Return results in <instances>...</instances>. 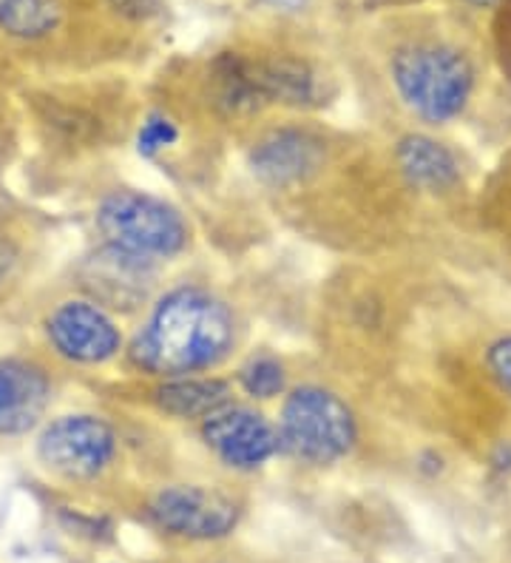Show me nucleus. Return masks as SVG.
<instances>
[{
    "label": "nucleus",
    "mask_w": 511,
    "mask_h": 563,
    "mask_svg": "<svg viewBox=\"0 0 511 563\" xmlns=\"http://www.w3.org/2000/svg\"><path fill=\"white\" fill-rule=\"evenodd\" d=\"M82 288L91 294V302L111 310H134L145 302L151 282H154V262L125 254L120 247L102 245L100 251L82 262Z\"/></svg>",
    "instance_id": "obj_11"
},
{
    "label": "nucleus",
    "mask_w": 511,
    "mask_h": 563,
    "mask_svg": "<svg viewBox=\"0 0 511 563\" xmlns=\"http://www.w3.org/2000/svg\"><path fill=\"white\" fill-rule=\"evenodd\" d=\"M216 103L231 114H253L265 106L315 109L324 103V75L304 57L222 55L211 69Z\"/></svg>",
    "instance_id": "obj_3"
},
{
    "label": "nucleus",
    "mask_w": 511,
    "mask_h": 563,
    "mask_svg": "<svg viewBox=\"0 0 511 563\" xmlns=\"http://www.w3.org/2000/svg\"><path fill=\"white\" fill-rule=\"evenodd\" d=\"M276 427L281 450L313 467L347 459L358 441L353 407L338 393L321 385H301L287 393Z\"/></svg>",
    "instance_id": "obj_4"
},
{
    "label": "nucleus",
    "mask_w": 511,
    "mask_h": 563,
    "mask_svg": "<svg viewBox=\"0 0 511 563\" xmlns=\"http://www.w3.org/2000/svg\"><path fill=\"white\" fill-rule=\"evenodd\" d=\"M464 3H469V7L475 9H489L495 7V3H500V0H464Z\"/></svg>",
    "instance_id": "obj_21"
},
{
    "label": "nucleus",
    "mask_w": 511,
    "mask_h": 563,
    "mask_svg": "<svg viewBox=\"0 0 511 563\" xmlns=\"http://www.w3.org/2000/svg\"><path fill=\"white\" fill-rule=\"evenodd\" d=\"M177 140L179 129L174 120L165 118V114H151V118H145V123L140 125V131H136V152L143 154V157H157V154L170 148Z\"/></svg>",
    "instance_id": "obj_17"
},
{
    "label": "nucleus",
    "mask_w": 511,
    "mask_h": 563,
    "mask_svg": "<svg viewBox=\"0 0 511 563\" xmlns=\"http://www.w3.org/2000/svg\"><path fill=\"white\" fill-rule=\"evenodd\" d=\"M202 441L225 467L259 470L281 450L279 427L265 412L245 405H225L202 421Z\"/></svg>",
    "instance_id": "obj_8"
},
{
    "label": "nucleus",
    "mask_w": 511,
    "mask_h": 563,
    "mask_svg": "<svg viewBox=\"0 0 511 563\" xmlns=\"http://www.w3.org/2000/svg\"><path fill=\"white\" fill-rule=\"evenodd\" d=\"M95 225L105 245L140 260L159 262L188 245V222L170 202L145 191H114L100 202Z\"/></svg>",
    "instance_id": "obj_5"
},
{
    "label": "nucleus",
    "mask_w": 511,
    "mask_h": 563,
    "mask_svg": "<svg viewBox=\"0 0 511 563\" xmlns=\"http://www.w3.org/2000/svg\"><path fill=\"white\" fill-rule=\"evenodd\" d=\"M114 427L102 416L75 412L60 416L41 433L37 455L48 470L68 482H91L116 459Z\"/></svg>",
    "instance_id": "obj_7"
},
{
    "label": "nucleus",
    "mask_w": 511,
    "mask_h": 563,
    "mask_svg": "<svg viewBox=\"0 0 511 563\" xmlns=\"http://www.w3.org/2000/svg\"><path fill=\"white\" fill-rule=\"evenodd\" d=\"M396 163L409 186L426 194H443L460 183V163L441 140L412 131L396 145Z\"/></svg>",
    "instance_id": "obj_13"
},
{
    "label": "nucleus",
    "mask_w": 511,
    "mask_h": 563,
    "mask_svg": "<svg viewBox=\"0 0 511 563\" xmlns=\"http://www.w3.org/2000/svg\"><path fill=\"white\" fill-rule=\"evenodd\" d=\"M236 382L238 387L256 401H267V399H276L285 393L287 385V373H285V364L279 362L276 356L270 353H259V356H251L236 373Z\"/></svg>",
    "instance_id": "obj_16"
},
{
    "label": "nucleus",
    "mask_w": 511,
    "mask_h": 563,
    "mask_svg": "<svg viewBox=\"0 0 511 563\" xmlns=\"http://www.w3.org/2000/svg\"><path fill=\"white\" fill-rule=\"evenodd\" d=\"M63 23V0H0V32L18 41H43Z\"/></svg>",
    "instance_id": "obj_15"
},
{
    "label": "nucleus",
    "mask_w": 511,
    "mask_h": 563,
    "mask_svg": "<svg viewBox=\"0 0 511 563\" xmlns=\"http://www.w3.org/2000/svg\"><path fill=\"white\" fill-rule=\"evenodd\" d=\"M236 319L225 299L208 288L182 285L159 296L129 344L136 371L159 378L199 376L231 356Z\"/></svg>",
    "instance_id": "obj_1"
},
{
    "label": "nucleus",
    "mask_w": 511,
    "mask_h": 563,
    "mask_svg": "<svg viewBox=\"0 0 511 563\" xmlns=\"http://www.w3.org/2000/svg\"><path fill=\"white\" fill-rule=\"evenodd\" d=\"M231 382L216 376H179L163 378V385L154 390V401L165 416L174 419H199L204 421L225 405H231Z\"/></svg>",
    "instance_id": "obj_14"
},
{
    "label": "nucleus",
    "mask_w": 511,
    "mask_h": 563,
    "mask_svg": "<svg viewBox=\"0 0 511 563\" xmlns=\"http://www.w3.org/2000/svg\"><path fill=\"white\" fill-rule=\"evenodd\" d=\"M14 265H18V247H14L7 236H0V285L9 279Z\"/></svg>",
    "instance_id": "obj_20"
},
{
    "label": "nucleus",
    "mask_w": 511,
    "mask_h": 563,
    "mask_svg": "<svg viewBox=\"0 0 511 563\" xmlns=\"http://www.w3.org/2000/svg\"><path fill=\"white\" fill-rule=\"evenodd\" d=\"M148 518L165 536L182 541H222L242 521V504L219 487L170 484L154 493Z\"/></svg>",
    "instance_id": "obj_6"
},
{
    "label": "nucleus",
    "mask_w": 511,
    "mask_h": 563,
    "mask_svg": "<svg viewBox=\"0 0 511 563\" xmlns=\"http://www.w3.org/2000/svg\"><path fill=\"white\" fill-rule=\"evenodd\" d=\"M105 3L131 23H151L165 12L163 0H105Z\"/></svg>",
    "instance_id": "obj_19"
},
{
    "label": "nucleus",
    "mask_w": 511,
    "mask_h": 563,
    "mask_svg": "<svg viewBox=\"0 0 511 563\" xmlns=\"http://www.w3.org/2000/svg\"><path fill=\"white\" fill-rule=\"evenodd\" d=\"M389 80L418 120L443 125L469 109L477 71L471 57L455 43L412 41L389 57Z\"/></svg>",
    "instance_id": "obj_2"
},
{
    "label": "nucleus",
    "mask_w": 511,
    "mask_h": 563,
    "mask_svg": "<svg viewBox=\"0 0 511 563\" xmlns=\"http://www.w3.org/2000/svg\"><path fill=\"white\" fill-rule=\"evenodd\" d=\"M484 367L506 399H511V333L500 336L484 351Z\"/></svg>",
    "instance_id": "obj_18"
},
{
    "label": "nucleus",
    "mask_w": 511,
    "mask_h": 563,
    "mask_svg": "<svg viewBox=\"0 0 511 563\" xmlns=\"http://www.w3.org/2000/svg\"><path fill=\"white\" fill-rule=\"evenodd\" d=\"M52 399L43 367L23 358H0V435H26L41 424Z\"/></svg>",
    "instance_id": "obj_12"
},
{
    "label": "nucleus",
    "mask_w": 511,
    "mask_h": 563,
    "mask_svg": "<svg viewBox=\"0 0 511 563\" xmlns=\"http://www.w3.org/2000/svg\"><path fill=\"white\" fill-rule=\"evenodd\" d=\"M253 177L270 188L307 183L324 165V143L304 129H273L247 154Z\"/></svg>",
    "instance_id": "obj_10"
},
{
    "label": "nucleus",
    "mask_w": 511,
    "mask_h": 563,
    "mask_svg": "<svg viewBox=\"0 0 511 563\" xmlns=\"http://www.w3.org/2000/svg\"><path fill=\"white\" fill-rule=\"evenodd\" d=\"M48 342L63 358L77 364H102L123 347V333L91 299H68L48 317Z\"/></svg>",
    "instance_id": "obj_9"
}]
</instances>
